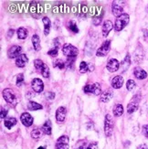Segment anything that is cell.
Returning a JSON list of instances; mask_svg holds the SVG:
<instances>
[{
	"label": "cell",
	"mask_w": 148,
	"mask_h": 149,
	"mask_svg": "<svg viewBox=\"0 0 148 149\" xmlns=\"http://www.w3.org/2000/svg\"><path fill=\"white\" fill-rule=\"evenodd\" d=\"M2 94H3L4 99H5V101L6 102L9 103V104H11V105H13V106L17 105L18 99H17L16 93H14V91H13L12 89H9V88L5 89L3 91Z\"/></svg>",
	"instance_id": "cell-1"
},
{
	"label": "cell",
	"mask_w": 148,
	"mask_h": 149,
	"mask_svg": "<svg viewBox=\"0 0 148 149\" xmlns=\"http://www.w3.org/2000/svg\"><path fill=\"white\" fill-rule=\"evenodd\" d=\"M130 17L128 14H123L121 17H117L116 21H115L114 25V29L116 31H121L122 29H124L126 26L129 23Z\"/></svg>",
	"instance_id": "cell-2"
},
{
	"label": "cell",
	"mask_w": 148,
	"mask_h": 149,
	"mask_svg": "<svg viewBox=\"0 0 148 149\" xmlns=\"http://www.w3.org/2000/svg\"><path fill=\"white\" fill-rule=\"evenodd\" d=\"M62 53L68 58H76L79 53V50L75 46H73V45L69 43H66V44H64L62 47Z\"/></svg>",
	"instance_id": "cell-3"
},
{
	"label": "cell",
	"mask_w": 148,
	"mask_h": 149,
	"mask_svg": "<svg viewBox=\"0 0 148 149\" xmlns=\"http://www.w3.org/2000/svg\"><path fill=\"white\" fill-rule=\"evenodd\" d=\"M34 66L35 68L41 73V75L44 78H49V69L47 64H45L41 60H35L34 61Z\"/></svg>",
	"instance_id": "cell-4"
},
{
	"label": "cell",
	"mask_w": 148,
	"mask_h": 149,
	"mask_svg": "<svg viewBox=\"0 0 148 149\" xmlns=\"http://www.w3.org/2000/svg\"><path fill=\"white\" fill-rule=\"evenodd\" d=\"M113 120L112 118V116L110 114H107L105 116V121H104V133L105 135L108 137L112 136V134L113 133Z\"/></svg>",
	"instance_id": "cell-5"
},
{
	"label": "cell",
	"mask_w": 148,
	"mask_h": 149,
	"mask_svg": "<svg viewBox=\"0 0 148 149\" xmlns=\"http://www.w3.org/2000/svg\"><path fill=\"white\" fill-rule=\"evenodd\" d=\"M83 91H84V93H90L94 95H99L101 93V88L98 82H95L93 84H87V85H85L83 87Z\"/></svg>",
	"instance_id": "cell-6"
},
{
	"label": "cell",
	"mask_w": 148,
	"mask_h": 149,
	"mask_svg": "<svg viewBox=\"0 0 148 149\" xmlns=\"http://www.w3.org/2000/svg\"><path fill=\"white\" fill-rule=\"evenodd\" d=\"M111 49V40H106L101 44V46L97 49L96 55L98 57H104L106 56Z\"/></svg>",
	"instance_id": "cell-7"
},
{
	"label": "cell",
	"mask_w": 148,
	"mask_h": 149,
	"mask_svg": "<svg viewBox=\"0 0 148 149\" xmlns=\"http://www.w3.org/2000/svg\"><path fill=\"white\" fill-rule=\"evenodd\" d=\"M31 87L35 93H40L43 92V90H44L43 81L40 79H38V78H35V79L31 81Z\"/></svg>",
	"instance_id": "cell-8"
},
{
	"label": "cell",
	"mask_w": 148,
	"mask_h": 149,
	"mask_svg": "<svg viewBox=\"0 0 148 149\" xmlns=\"http://www.w3.org/2000/svg\"><path fill=\"white\" fill-rule=\"evenodd\" d=\"M56 149H69V137L67 135H61L57 140Z\"/></svg>",
	"instance_id": "cell-9"
},
{
	"label": "cell",
	"mask_w": 148,
	"mask_h": 149,
	"mask_svg": "<svg viewBox=\"0 0 148 149\" xmlns=\"http://www.w3.org/2000/svg\"><path fill=\"white\" fill-rule=\"evenodd\" d=\"M22 52V48L20 46H12L8 50V55L9 59H15V58H18L21 55Z\"/></svg>",
	"instance_id": "cell-10"
},
{
	"label": "cell",
	"mask_w": 148,
	"mask_h": 149,
	"mask_svg": "<svg viewBox=\"0 0 148 149\" xmlns=\"http://www.w3.org/2000/svg\"><path fill=\"white\" fill-rule=\"evenodd\" d=\"M106 68L110 72H117L120 68V62L116 59H111V60H109V61L107 62Z\"/></svg>",
	"instance_id": "cell-11"
},
{
	"label": "cell",
	"mask_w": 148,
	"mask_h": 149,
	"mask_svg": "<svg viewBox=\"0 0 148 149\" xmlns=\"http://www.w3.org/2000/svg\"><path fill=\"white\" fill-rule=\"evenodd\" d=\"M20 121L26 127H29L33 124V117L28 113H23L20 116Z\"/></svg>",
	"instance_id": "cell-12"
},
{
	"label": "cell",
	"mask_w": 148,
	"mask_h": 149,
	"mask_svg": "<svg viewBox=\"0 0 148 149\" xmlns=\"http://www.w3.org/2000/svg\"><path fill=\"white\" fill-rule=\"evenodd\" d=\"M66 113H67V111L65 107H63V106L59 107L56 111V120L59 123L64 122L66 117Z\"/></svg>",
	"instance_id": "cell-13"
},
{
	"label": "cell",
	"mask_w": 148,
	"mask_h": 149,
	"mask_svg": "<svg viewBox=\"0 0 148 149\" xmlns=\"http://www.w3.org/2000/svg\"><path fill=\"white\" fill-rule=\"evenodd\" d=\"M113 24L111 20H105L102 24L101 27V32H102V36L104 37H107L110 33V31L113 29Z\"/></svg>",
	"instance_id": "cell-14"
},
{
	"label": "cell",
	"mask_w": 148,
	"mask_h": 149,
	"mask_svg": "<svg viewBox=\"0 0 148 149\" xmlns=\"http://www.w3.org/2000/svg\"><path fill=\"white\" fill-rule=\"evenodd\" d=\"M124 84V78L121 75H117L112 80V86L114 89H120Z\"/></svg>",
	"instance_id": "cell-15"
},
{
	"label": "cell",
	"mask_w": 148,
	"mask_h": 149,
	"mask_svg": "<svg viewBox=\"0 0 148 149\" xmlns=\"http://www.w3.org/2000/svg\"><path fill=\"white\" fill-rule=\"evenodd\" d=\"M28 62V58L26 54H21L16 60V65L19 68H23L26 66V64Z\"/></svg>",
	"instance_id": "cell-16"
},
{
	"label": "cell",
	"mask_w": 148,
	"mask_h": 149,
	"mask_svg": "<svg viewBox=\"0 0 148 149\" xmlns=\"http://www.w3.org/2000/svg\"><path fill=\"white\" fill-rule=\"evenodd\" d=\"M133 74H134V76H135L138 80H144V79H145V78L147 77V72H145V70H144L143 69L139 68V67L134 68Z\"/></svg>",
	"instance_id": "cell-17"
},
{
	"label": "cell",
	"mask_w": 148,
	"mask_h": 149,
	"mask_svg": "<svg viewBox=\"0 0 148 149\" xmlns=\"http://www.w3.org/2000/svg\"><path fill=\"white\" fill-rule=\"evenodd\" d=\"M123 8H122L121 6H119L118 4L116 3H113V6H112V11H113V14L115 16V17H121L122 15H123Z\"/></svg>",
	"instance_id": "cell-18"
},
{
	"label": "cell",
	"mask_w": 148,
	"mask_h": 149,
	"mask_svg": "<svg viewBox=\"0 0 148 149\" xmlns=\"http://www.w3.org/2000/svg\"><path fill=\"white\" fill-rule=\"evenodd\" d=\"M42 21L44 24V34L48 36L49 34V30L51 28V22H50V19L47 17H44L42 18Z\"/></svg>",
	"instance_id": "cell-19"
},
{
	"label": "cell",
	"mask_w": 148,
	"mask_h": 149,
	"mask_svg": "<svg viewBox=\"0 0 148 149\" xmlns=\"http://www.w3.org/2000/svg\"><path fill=\"white\" fill-rule=\"evenodd\" d=\"M113 93L112 92V90L108 89V90L105 91V92L102 93L101 97V101L104 102H109L113 98Z\"/></svg>",
	"instance_id": "cell-20"
},
{
	"label": "cell",
	"mask_w": 148,
	"mask_h": 149,
	"mask_svg": "<svg viewBox=\"0 0 148 149\" xmlns=\"http://www.w3.org/2000/svg\"><path fill=\"white\" fill-rule=\"evenodd\" d=\"M130 65H131V58H130V54L127 53L124 60L121 63V67H122V70H123V72H126L127 69L130 67Z\"/></svg>",
	"instance_id": "cell-21"
},
{
	"label": "cell",
	"mask_w": 148,
	"mask_h": 149,
	"mask_svg": "<svg viewBox=\"0 0 148 149\" xmlns=\"http://www.w3.org/2000/svg\"><path fill=\"white\" fill-rule=\"evenodd\" d=\"M31 41H32V44H33V47H34V49L36 51H38L40 50V37H38L37 34L32 36V38H31Z\"/></svg>",
	"instance_id": "cell-22"
},
{
	"label": "cell",
	"mask_w": 148,
	"mask_h": 149,
	"mask_svg": "<svg viewBox=\"0 0 148 149\" xmlns=\"http://www.w3.org/2000/svg\"><path fill=\"white\" fill-rule=\"evenodd\" d=\"M138 109V102H136L134 99H133V101L128 103L127 105V112L128 113H133L136 111V110Z\"/></svg>",
	"instance_id": "cell-23"
},
{
	"label": "cell",
	"mask_w": 148,
	"mask_h": 149,
	"mask_svg": "<svg viewBox=\"0 0 148 149\" xmlns=\"http://www.w3.org/2000/svg\"><path fill=\"white\" fill-rule=\"evenodd\" d=\"M42 131L44 134H51V130H52V125H51V122L50 120H47L46 122L44 123V125L41 127Z\"/></svg>",
	"instance_id": "cell-24"
},
{
	"label": "cell",
	"mask_w": 148,
	"mask_h": 149,
	"mask_svg": "<svg viewBox=\"0 0 148 149\" xmlns=\"http://www.w3.org/2000/svg\"><path fill=\"white\" fill-rule=\"evenodd\" d=\"M17 38L19 40H25V38H27V37L28 35V30L23 27L19 28L17 31Z\"/></svg>",
	"instance_id": "cell-25"
},
{
	"label": "cell",
	"mask_w": 148,
	"mask_h": 149,
	"mask_svg": "<svg viewBox=\"0 0 148 149\" xmlns=\"http://www.w3.org/2000/svg\"><path fill=\"white\" fill-rule=\"evenodd\" d=\"M17 119L16 118H14V117H10V118H8V119H6L5 121H4V125H5V126L6 127V128H8V129H10V128H12L13 126H14L15 125H17Z\"/></svg>",
	"instance_id": "cell-26"
},
{
	"label": "cell",
	"mask_w": 148,
	"mask_h": 149,
	"mask_svg": "<svg viewBox=\"0 0 148 149\" xmlns=\"http://www.w3.org/2000/svg\"><path fill=\"white\" fill-rule=\"evenodd\" d=\"M42 108V105L36 102H29L28 103V109L30 111H37V110H40Z\"/></svg>",
	"instance_id": "cell-27"
},
{
	"label": "cell",
	"mask_w": 148,
	"mask_h": 149,
	"mask_svg": "<svg viewBox=\"0 0 148 149\" xmlns=\"http://www.w3.org/2000/svg\"><path fill=\"white\" fill-rule=\"evenodd\" d=\"M113 112V114L115 116H121L122 114L124 113V107H123V105H122V104H116V105L114 106Z\"/></svg>",
	"instance_id": "cell-28"
},
{
	"label": "cell",
	"mask_w": 148,
	"mask_h": 149,
	"mask_svg": "<svg viewBox=\"0 0 148 149\" xmlns=\"http://www.w3.org/2000/svg\"><path fill=\"white\" fill-rule=\"evenodd\" d=\"M79 69H80L81 73H86L87 72H90V64H88L85 61H81Z\"/></svg>",
	"instance_id": "cell-29"
},
{
	"label": "cell",
	"mask_w": 148,
	"mask_h": 149,
	"mask_svg": "<svg viewBox=\"0 0 148 149\" xmlns=\"http://www.w3.org/2000/svg\"><path fill=\"white\" fill-rule=\"evenodd\" d=\"M68 28L70 31H72L73 33H79V29L77 27V25L74 21H69L68 24Z\"/></svg>",
	"instance_id": "cell-30"
},
{
	"label": "cell",
	"mask_w": 148,
	"mask_h": 149,
	"mask_svg": "<svg viewBox=\"0 0 148 149\" xmlns=\"http://www.w3.org/2000/svg\"><path fill=\"white\" fill-rule=\"evenodd\" d=\"M53 67L54 68H59L60 70H63L65 68V62H64L62 60H56L53 62Z\"/></svg>",
	"instance_id": "cell-31"
},
{
	"label": "cell",
	"mask_w": 148,
	"mask_h": 149,
	"mask_svg": "<svg viewBox=\"0 0 148 149\" xmlns=\"http://www.w3.org/2000/svg\"><path fill=\"white\" fill-rule=\"evenodd\" d=\"M86 141L85 140H80L76 143L75 146H74V149H85V146H86Z\"/></svg>",
	"instance_id": "cell-32"
},
{
	"label": "cell",
	"mask_w": 148,
	"mask_h": 149,
	"mask_svg": "<svg viewBox=\"0 0 148 149\" xmlns=\"http://www.w3.org/2000/svg\"><path fill=\"white\" fill-rule=\"evenodd\" d=\"M40 136H41V132H40V129L36 128V129H34V130L31 132V137H32V138H34V139H38Z\"/></svg>",
	"instance_id": "cell-33"
},
{
	"label": "cell",
	"mask_w": 148,
	"mask_h": 149,
	"mask_svg": "<svg viewBox=\"0 0 148 149\" xmlns=\"http://www.w3.org/2000/svg\"><path fill=\"white\" fill-rule=\"evenodd\" d=\"M126 88L128 91H133L134 88H135V82L133 80H129L126 83Z\"/></svg>",
	"instance_id": "cell-34"
},
{
	"label": "cell",
	"mask_w": 148,
	"mask_h": 149,
	"mask_svg": "<svg viewBox=\"0 0 148 149\" xmlns=\"http://www.w3.org/2000/svg\"><path fill=\"white\" fill-rule=\"evenodd\" d=\"M24 84V75L22 73L18 74L17 77V86H21Z\"/></svg>",
	"instance_id": "cell-35"
},
{
	"label": "cell",
	"mask_w": 148,
	"mask_h": 149,
	"mask_svg": "<svg viewBox=\"0 0 148 149\" xmlns=\"http://www.w3.org/2000/svg\"><path fill=\"white\" fill-rule=\"evenodd\" d=\"M48 55L51 57H56L58 55V49L57 48H52L50 50L48 51Z\"/></svg>",
	"instance_id": "cell-36"
},
{
	"label": "cell",
	"mask_w": 148,
	"mask_h": 149,
	"mask_svg": "<svg viewBox=\"0 0 148 149\" xmlns=\"http://www.w3.org/2000/svg\"><path fill=\"white\" fill-rule=\"evenodd\" d=\"M45 97H46L47 100H53L55 97V93L53 92H48L45 93Z\"/></svg>",
	"instance_id": "cell-37"
},
{
	"label": "cell",
	"mask_w": 148,
	"mask_h": 149,
	"mask_svg": "<svg viewBox=\"0 0 148 149\" xmlns=\"http://www.w3.org/2000/svg\"><path fill=\"white\" fill-rule=\"evenodd\" d=\"M6 115H8V110L4 109V107H1V119H5Z\"/></svg>",
	"instance_id": "cell-38"
},
{
	"label": "cell",
	"mask_w": 148,
	"mask_h": 149,
	"mask_svg": "<svg viewBox=\"0 0 148 149\" xmlns=\"http://www.w3.org/2000/svg\"><path fill=\"white\" fill-rule=\"evenodd\" d=\"M86 149H99V147H98L97 143H92L89 145V146Z\"/></svg>",
	"instance_id": "cell-39"
},
{
	"label": "cell",
	"mask_w": 148,
	"mask_h": 149,
	"mask_svg": "<svg viewBox=\"0 0 148 149\" xmlns=\"http://www.w3.org/2000/svg\"><path fill=\"white\" fill-rule=\"evenodd\" d=\"M143 134H145V136L148 138V125H145L143 126Z\"/></svg>",
	"instance_id": "cell-40"
},
{
	"label": "cell",
	"mask_w": 148,
	"mask_h": 149,
	"mask_svg": "<svg viewBox=\"0 0 148 149\" xmlns=\"http://www.w3.org/2000/svg\"><path fill=\"white\" fill-rule=\"evenodd\" d=\"M101 17H95V18H93L92 23H93L95 26H98V25L101 23Z\"/></svg>",
	"instance_id": "cell-41"
},
{
	"label": "cell",
	"mask_w": 148,
	"mask_h": 149,
	"mask_svg": "<svg viewBox=\"0 0 148 149\" xmlns=\"http://www.w3.org/2000/svg\"><path fill=\"white\" fill-rule=\"evenodd\" d=\"M14 29H9L8 30V38H11V37H13V35H14Z\"/></svg>",
	"instance_id": "cell-42"
},
{
	"label": "cell",
	"mask_w": 148,
	"mask_h": 149,
	"mask_svg": "<svg viewBox=\"0 0 148 149\" xmlns=\"http://www.w3.org/2000/svg\"><path fill=\"white\" fill-rule=\"evenodd\" d=\"M144 36H145V40H148V30L144 29Z\"/></svg>",
	"instance_id": "cell-43"
},
{
	"label": "cell",
	"mask_w": 148,
	"mask_h": 149,
	"mask_svg": "<svg viewBox=\"0 0 148 149\" xmlns=\"http://www.w3.org/2000/svg\"><path fill=\"white\" fill-rule=\"evenodd\" d=\"M137 149H148V148H147V146H146L145 145H140V146L137 147Z\"/></svg>",
	"instance_id": "cell-44"
},
{
	"label": "cell",
	"mask_w": 148,
	"mask_h": 149,
	"mask_svg": "<svg viewBox=\"0 0 148 149\" xmlns=\"http://www.w3.org/2000/svg\"><path fill=\"white\" fill-rule=\"evenodd\" d=\"M38 149H46V148H45V147H43V146H41V147H38Z\"/></svg>",
	"instance_id": "cell-45"
}]
</instances>
